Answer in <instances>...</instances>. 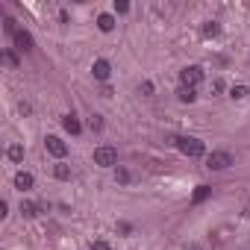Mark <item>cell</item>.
Returning a JSON list of instances; mask_svg holds the SVG:
<instances>
[{
  "label": "cell",
  "instance_id": "obj_1",
  "mask_svg": "<svg viewBox=\"0 0 250 250\" xmlns=\"http://www.w3.org/2000/svg\"><path fill=\"white\" fill-rule=\"evenodd\" d=\"M174 145H177V150L186 153V156H203V153H206V145H203L200 139H191V136H180V139H174Z\"/></svg>",
  "mask_w": 250,
  "mask_h": 250
},
{
  "label": "cell",
  "instance_id": "obj_2",
  "mask_svg": "<svg viewBox=\"0 0 250 250\" xmlns=\"http://www.w3.org/2000/svg\"><path fill=\"white\" fill-rule=\"evenodd\" d=\"M180 83H183V88H197L203 83V68H197V65L183 68L180 71Z\"/></svg>",
  "mask_w": 250,
  "mask_h": 250
},
{
  "label": "cell",
  "instance_id": "obj_3",
  "mask_svg": "<svg viewBox=\"0 0 250 250\" xmlns=\"http://www.w3.org/2000/svg\"><path fill=\"white\" fill-rule=\"evenodd\" d=\"M94 165H100V168H112V165H118V150L109 147V145L97 147V150H94Z\"/></svg>",
  "mask_w": 250,
  "mask_h": 250
},
{
  "label": "cell",
  "instance_id": "obj_4",
  "mask_svg": "<svg viewBox=\"0 0 250 250\" xmlns=\"http://www.w3.org/2000/svg\"><path fill=\"white\" fill-rule=\"evenodd\" d=\"M229 165H232V153H227V150H215V153L206 156V168L209 171H224Z\"/></svg>",
  "mask_w": 250,
  "mask_h": 250
},
{
  "label": "cell",
  "instance_id": "obj_5",
  "mask_svg": "<svg viewBox=\"0 0 250 250\" xmlns=\"http://www.w3.org/2000/svg\"><path fill=\"white\" fill-rule=\"evenodd\" d=\"M44 147H47V153L56 156V159H62V156L68 153V145H65L59 136H47V139H44Z\"/></svg>",
  "mask_w": 250,
  "mask_h": 250
},
{
  "label": "cell",
  "instance_id": "obj_6",
  "mask_svg": "<svg viewBox=\"0 0 250 250\" xmlns=\"http://www.w3.org/2000/svg\"><path fill=\"white\" fill-rule=\"evenodd\" d=\"M91 74H94V80L106 83V80H109V74H112V65H109L106 59H97V62H94V68H91Z\"/></svg>",
  "mask_w": 250,
  "mask_h": 250
},
{
  "label": "cell",
  "instance_id": "obj_7",
  "mask_svg": "<svg viewBox=\"0 0 250 250\" xmlns=\"http://www.w3.org/2000/svg\"><path fill=\"white\" fill-rule=\"evenodd\" d=\"M15 44H18V50H33V36L27 30H18L15 33Z\"/></svg>",
  "mask_w": 250,
  "mask_h": 250
},
{
  "label": "cell",
  "instance_id": "obj_8",
  "mask_svg": "<svg viewBox=\"0 0 250 250\" xmlns=\"http://www.w3.org/2000/svg\"><path fill=\"white\" fill-rule=\"evenodd\" d=\"M15 186H18L21 191H30V188H33V174H27V171H18V174H15Z\"/></svg>",
  "mask_w": 250,
  "mask_h": 250
},
{
  "label": "cell",
  "instance_id": "obj_9",
  "mask_svg": "<svg viewBox=\"0 0 250 250\" xmlns=\"http://www.w3.org/2000/svg\"><path fill=\"white\" fill-rule=\"evenodd\" d=\"M62 127H65L68 133H74V136H77V133L83 130V127H80V121H77L74 115H65V118H62Z\"/></svg>",
  "mask_w": 250,
  "mask_h": 250
},
{
  "label": "cell",
  "instance_id": "obj_10",
  "mask_svg": "<svg viewBox=\"0 0 250 250\" xmlns=\"http://www.w3.org/2000/svg\"><path fill=\"white\" fill-rule=\"evenodd\" d=\"M97 27H100L103 33H112V30H115V18H112V15H100V18H97Z\"/></svg>",
  "mask_w": 250,
  "mask_h": 250
},
{
  "label": "cell",
  "instance_id": "obj_11",
  "mask_svg": "<svg viewBox=\"0 0 250 250\" xmlns=\"http://www.w3.org/2000/svg\"><path fill=\"white\" fill-rule=\"evenodd\" d=\"M177 97H180L183 103H194V100H197V91H194V88H183V85H180Z\"/></svg>",
  "mask_w": 250,
  "mask_h": 250
},
{
  "label": "cell",
  "instance_id": "obj_12",
  "mask_svg": "<svg viewBox=\"0 0 250 250\" xmlns=\"http://www.w3.org/2000/svg\"><path fill=\"white\" fill-rule=\"evenodd\" d=\"M6 156H9L12 162H21V159H24V147H21V145H12V147L6 150Z\"/></svg>",
  "mask_w": 250,
  "mask_h": 250
},
{
  "label": "cell",
  "instance_id": "obj_13",
  "mask_svg": "<svg viewBox=\"0 0 250 250\" xmlns=\"http://www.w3.org/2000/svg\"><path fill=\"white\" fill-rule=\"evenodd\" d=\"M209 194H212V188H209V186H197V191H194V197H191V200H194V203H203Z\"/></svg>",
  "mask_w": 250,
  "mask_h": 250
},
{
  "label": "cell",
  "instance_id": "obj_14",
  "mask_svg": "<svg viewBox=\"0 0 250 250\" xmlns=\"http://www.w3.org/2000/svg\"><path fill=\"white\" fill-rule=\"evenodd\" d=\"M53 177H56V180H71V168H68V165H56V168H53Z\"/></svg>",
  "mask_w": 250,
  "mask_h": 250
},
{
  "label": "cell",
  "instance_id": "obj_15",
  "mask_svg": "<svg viewBox=\"0 0 250 250\" xmlns=\"http://www.w3.org/2000/svg\"><path fill=\"white\" fill-rule=\"evenodd\" d=\"M247 94H250L247 85H232V91H229V97H235V100H241V97H247Z\"/></svg>",
  "mask_w": 250,
  "mask_h": 250
},
{
  "label": "cell",
  "instance_id": "obj_16",
  "mask_svg": "<svg viewBox=\"0 0 250 250\" xmlns=\"http://www.w3.org/2000/svg\"><path fill=\"white\" fill-rule=\"evenodd\" d=\"M218 33H221V27H218L215 21H209V24L203 27V36H206V39H212V36H218Z\"/></svg>",
  "mask_w": 250,
  "mask_h": 250
},
{
  "label": "cell",
  "instance_id": "obj_17",
  "mask_svg": "<svg viewBox=\"0 0 250 250\" xmlns=\"http://www.w3.org/2000/svg\"><path fill=\"white\" fill-rule=\"evenodd\" d=\"M21 212H24L27 218H33V215H39V206H36V203H21Z\"/></svg>",
  "mask_w": 250,
  "mask_h": 250
},
{
  "label": "cell",
  "instance_id": "obj_18",
  "mask_svg": "<svg viewBox=\"0 0 250 250\" xmlns=\"http://www.w3.org/2000/svg\"><path fill=\"white\" fill-rule=\"evenodd\" d=\"M115 180H118V183H130V171L118 168V171H115Z\"/></svg>",
  "mask_w": 250,
  "mask_h": 250
},
{
  "label": "cell",
  "instance_id": "obj_19",
  "mask_svg": "<svg viewBox=\"0 0 250 250\" xmlns=\"http://www.w3.org/2000/svg\"><path fill=\"white\" fill-rule=\"evenodd\" d=\"M88 127H91V130H100V127H103V121H100L97 115H91V121H88Z\"/></svg>",
  "mask_w": 250,
  "mask_h": 250
},
{
  "label": "cell",
  "instance_id": "obj_20",
  "mask_svg": "<svg viewBox=\"0 0 250 250\" xmlns=\"http://www.w3.org/2000/svg\"><path fill=\"white\" fill-rule=\"evenodd\" d=\"M130 3H124V0H115V12H127Z\"/></svg>",
  "mask_w": 250,
  "mask_h": 250
},
{
  "label": "cell",
  "instance_id": "obj_21",
  "mask_svg": "<svg viewBox=\"0 0 250 250\" xmlns=\"http://www.w3.org/2000/svg\"><path fill=\"white\" fill-rule=\"evenodd\" d=\"M91 250H112L106 241H91Z\"/></svg>",
  "mask_w": 250,
  "mask_h": 250
},
{
  "label": "cell",
  "instance_id": "obj_22",
  "mask_svg": "<svg viewBox=\"0 0 250 250\" xmlns=\"http://www.w3.org/2000/svg\"><path fill=\"white\" fill-rule=\"evenodd\" d=\"M6 62H9V65H18V56H15V53H9V50H6Z\"/></svg>",
  "mask_w": 250,
  "mask_h": 250
},
{
  "label": "cell",
  "instance_id": "obj_23",
  "mask_svg": "<svg viewBox=\"0 0 250 250\" xmlns=\"http://www.w3.org/2000/svg\"><path fill=\"white\" fill-rule=\"evenodd\" d=\"M142 91L145 94H153V83H142Z\"/></svg>",
  "mask_w": 250,
  "mask_h": 250
},
{
  "label": "cell",
  "instance_id": "obj_24",
  "mask_svg": "<svg viewBox=\"0 0 250 250\" xmlns=\"http://www.w3.org/2000/svg\"><path fill=\"white\" fill-rule=\"evenodd\" d=\"M186 250H203L200 244H186Z\"/></svg>",
  "mask_w": 250,
  "mask_h": 250
}]
</instances>
